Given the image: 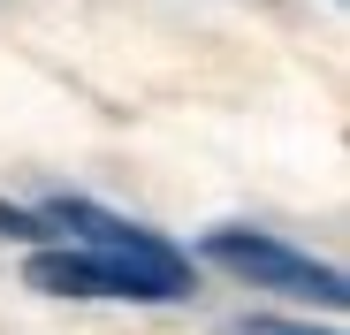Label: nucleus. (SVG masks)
<instances>
[{
    "mask_svg": "<svg viewBox=\"0 0 350 335\" xmlns=\"http://www.w3.org/2000/svg\"><path fill=\"white\" fill-rule=\"evenodd\" d=\"M38 221L53 229V244H84V252H99V259H114V267H130L160 305L191 297V252L167 244L160 229H145V221H122V213H107V206H92V198H46Z\"/></svg>",
    "mask_w": 350,
    "mask_h": 335,
    "instance_id": "1",
    "label": "nucleus"
},
{
    "mask_svg": "<svg viewBox=\"0 0 350 335\" xmlns=\"http://www.w3.org/2000/svg\"><path fill=\"white\" fill-rule=\"evenodd\" d=\"M198 259L221 267V274H237V282H252V290H267V297H289V305L342 312V297H350L342 267L297 252V244L274 237V229H206L198 237Z\"/></svg>",
    "mask_w": 350,
    "mask_h": 335,
    "instance_id": "2",
    "label": "nucleus"
},
{
    "mask_svg": "<svg viewBox=\"0 0 350 335\" xmlns=\"http://www.w3.org/2000/svg\"><path fill=\"white\" fill-rule=\"evenodd\" d=\"M23 282L31 290H46V297H107V305H160L130 267H114V259H99V252H84V244H31V259H23Z\"/></svg>",
    "mask_w": 350,
    "mask_h": 335,
    "instance_id": "3",
    "label": "nucleus"
},
{
    "mask_svg": "<svg viewBox=\"0 0 350 335\" xmlns=\"http://www.w3.org/2000/svg\"><path fill=\"white\" fill-rule=\"evenodd\" d=\"M0 237H16V244H53V229H46L31 206H0Z\"/></svg>",
    "mask_w": 350,
    "mask_h": 335,
    "instance_id": "4",
    "label": "nucleus"
},
{
    "mask_svg": "<svg viewBox=\"0 0 350 335\" xmlns=\"http://www.w3.org/2000/svg\"><path fill=\"white\" fill-rule=\"evenodd\" d=\"M228 335H335V327H305V320H267V312H252V320H237Z\"/></svg>",
    "mask_w": 350,
    "mask_h": 335,
    "instance_id": "5",
    "label": "nucleus"
}]
</instances>
